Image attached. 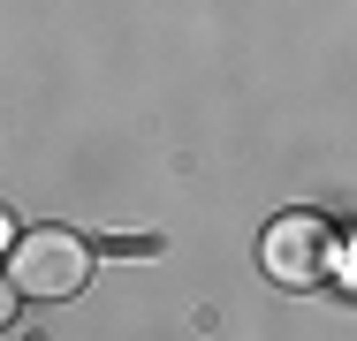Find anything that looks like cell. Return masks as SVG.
<instances>
[{
    "label": "cell",
    "instance_id": "cell-1",
    "mask_svg": "<svg viewBox=\"0 0 357 341\" xmlns=\"http://www.w3.org/2000/svg\"><path fill=\"white\" fill-rule=\"evenodd\" d=\"M8 280H15L23 296L61 303V296H76V288L91 280V243L69 235V228H31V235L8 243Z\"/></svg>",
    "mask_w": 357,
    "mask_h": 341
},
{
    "label": "cell",
    "instance_id": "cell-2",
    "mask_svg": "<svg viewBox=\"0 0 357 341\" xmlns=\"http://www.w3.org/2000/svg\"><path fill=\"white\" fill-rule=\"evenodd\" d=\"M266 273L282 280V288H312V280H327L335 266V235H327V220H312V212H289L266 228Z\"/></svg>",
    "mask_w": 357,
    "mask_h": 341
}]
</instances>
